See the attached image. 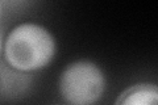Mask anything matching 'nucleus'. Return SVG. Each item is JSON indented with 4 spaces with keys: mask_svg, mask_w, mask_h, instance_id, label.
Wrapping results in <instances>:
<instances>
[{
    "mask_svg": "<svg viewBox=\"0 0 158 105\" xmlns=\"http://www.w3.org/2000/svg\"><path fill=\"white\" fill-rule=\"evenodd\" d=\"M0 53H2V39H0Z\"/></svg>",
    "mask_w": 158,
    "mask_h": 105,
    "instance_id": "obj_4",
    "label": "nucleus"
},
{
    "mask_svg": "<svg viewBox=\"0 0 158 105\" xmlns=\"http://www.w3.org/2000/svg\"><path fill=\"white\" fill-rule=\"evenodd\" d=\"M104 89V74L90 61L69 64L59 78V92L71 105H94L100 100Z\"/></svg>",
    "mask_w": 158,
    "mask_h": 105,
    "instance_id": "obj_2",
    "label": "nucleus"
},
{
    "mask_svg": "<svg viewBox=\"0 0 158 105\" xmlns=\"http://www.w3.org/2000/svg\"><path fill=\"white\" fill-rule=\"evenodd\" d=\"M115 105H158V88L152 83L135 84L118 96Z\"/></svg>",
    "mask_w": 158,
    "mask_h": 105,
    "instance_id": "obj_3",
    "label": "nucleus"
},
{
    "mask_svg": "<svg viewBox=\"0 0 158 105\" xmlns=\"http://www.w3.org/2000/svg\"><path fill=\"white\" fill-rule=\"evenodd\" d=\"M56 54V39L46 28L34 22L15 26L4 43V57L19 71H36L48 66Z\"/></svg>",
    "mask_w": 158,
    "mask_h": 105,
    "instance_id": "obj_1",
    "label": "nucleus"
}]
</instances>
